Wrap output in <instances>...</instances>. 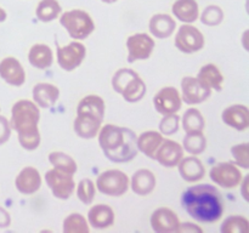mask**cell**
Segmentation results:
<instances>
[{"instance_id":"6da1fadb","label":"cell","mask_w":249,"mask_h":233,"mask_svg":"<svg viewBox=\"0 0 249 233\" xmlns=\"http://www.w3.org/2000/svg\"><path fill=\"white\" fill-rule=\"evenodd\" d=\"M181 204L185 211L198 222H215L224 213L223 197L213 184L202 183L189 187L182 193Z\"/></svg>"},{"instance_id":"7a4b0ae2","label":"cell","mask_w":249,"mask_h":233,"mask_svg":"<svg viewBox=\"0 0 249 233\" xmlns=\"http://www.w3.org/2000/svg\"><path fill=\"white\" fill-rule=\"evenodd\" d=\"M97 136L102 152L111 162L128 163L138 154V136L130 129L106 124L101 126Z\"/></svg>"},{"instance_id":"3957f363","label":"cell","mask_w":249,"mask_h":233,"mask_svg":"<svg viewBox=\"0 0 249 233\" xmlns=\"http://www.w3.org/2000/svg\"><path fill=\"white\" fill-rule=\"evenodd\" d=\"M39 120V107L31 100H19L12 106L10 126L17 133L19 145L26 150H34L40 145Z\"/></svg>"},{"instance_id":"277c9868","label":"cell","mask_w":249,"mask_h":233,"mask_svg":"<svg viewBox=\"0 0 249 233\" xmlns=\"http://www.w3.org/2000/svg\"><path fill=\"white\" fill-rule=\"evenodd\" d=\"M112 87L126 102L136 103L145 97L147 87L140 75L130 68H121L113 74Z\"/></svg>"},{"instance_id":"5b68a950","label":"cell","mask_w":249,"mask_h":233,"mask_svg":"<svg viewBox=\"0 0 249 233\" xmlns=\"http://www.w3.org/2000/svg\"><path fill=\"white\" fill-rule=\"evenodd\" d=\"M60 23L74 40L87 39L95 31V22L84 10L74 9L60 15Z\"/></svg>"},{"instance_id":"8992f818","label":"cell","mask_w":249,"mask_h":233,"mask_svg":"<svg viewBox=\"0 0 249 233\" xmlns=\"http://www.w3.org/2000/svg\"><path fill=\"white\" fill-rule=\"evenodd\" d=\"M129 182L130 180L125 172L118 169H111L97 176L95 186L105 196L121 197L128 191Z\"/></svg>"},{"instance_id":"52a82bcc","label":"cell","mask_w":249,"mask_h":233,"mask_svg":"<svg viewBox=\"0 0 249 233\" xmlns=\"http://www.w3.org/2000/svg\"><path fill=\"white\" fill-rule=\"evenodd\" d=\"M209 177L218 186L226 189L236 188L243 180V174L240 167L230 162L218 163L209 171Z\"/></svg>"},{"instance_id":"ba28073f","label":"cell","mask_w":249,"mask_h":233,"mask_svg":"<svg viewBox=\"0 0 249 233\" xmlns=\"http://www.w3.org/2000/svg\"><path fill=\"white\" fill-rule=\"evenodd\" d=\"M175 46L184 53L198 52L204 46V35L197 27L191 23H185L175 35Z\"/></svg>"},{"instance_id":"9c48e42d","label":"cell","mask_w":249,"mask_h":233,"mask_svg":"<svg viewBox=\"0 0 249 233\" xmlns=\"http://www.w3.org/2000/svg\"><path fill=\"white\" fill-rule=\"evenodd\" d=\"M45 182L53 192V196L58 199L66 200V199L71 198L72 194L74 193L75 182L73 179V175L61 171L55 167L46 171Z\"/></svg>"},{"instance_id":"30bf717a","label":"cell","mask_w":249,"mask_h":233,"mask_svg":"<svg viewBox=\"0 0 249 233\" xmlns=\"http://www.w3.org/2000/svg\"><path fill=\"white\" fill-rule=\"evenodd\" d=\"M57 63L66 72L77 69L87 56V48L80 41H71L66 46H57Z\"/></svg>"},{"instance_id":"8fae6325","label":"cell","mask_w":249,"mask_h":233,"mask_svg":"<svg viewBox=\"0 0 249 233\" xmlns=\"http://www.w3.org/2000/svg\"><path fill=\"white\" fill-rule=\"evenodd\" d=\"M155 45V40L147 33H135L130 35L126 40L128 62L134 63L136 61H145L150 58Z\"/></svg>"},{"instance_id":"7c38bea8","label":"cell","mask_w":249,"mask_h":233,"mask_svg":"<svg viewBox=\"0 0 249 233\" xmlns=\"http://www.w3.org/2000/svg\"><path fill=\"white\" fill-rule=\"evenodd\" d=\"M153 104L156 111L162 116L178 113L182 104L181 95L177 87L164 86L155 95Z\"/></svg>"},{"instance_id":"4fadbf2b","label":"cell","mask_w":249,"mask_h":233,"mask_svg":"<svg viewBox=\"0 0 249 233\" xmlns=\"http://www.w3.org/2000/svg\"><path fill=\"white\" fill-rule=\"evenodd\" d=\"M212 90L204 86L197 77H184L181 80V100L187 104H199L211 97Z\"/></svg>"},{"instance_id":"5bb4252c","label":"cell","mask_w":249,"mask_h":233,"mask_svg":"<svg viewBox=\"0 0 249 233\" xmlns=\"http://www.w3.org/2000/svg\"><path fill=\"white\" fill-rule=\"evenodd\" d=\"M150 223L156 233H174L180 225L177 213L169 208H158L152 213Z\"/></svg>"},{"instance_id":"9a60e30c","label":"cell","mask_w":249,"mask_h":233,"mask_svg":"<svg viewBox=\"0 0 249 233\" xmlns=\"http://www.w3.org/2000/svg\"><path fill=\"white\" fill-rule=\"evenodd\" d=\"M0 78L6 84L18 87L26 82V72L17 58L7 56L0 61Z\"/></svg>"},{"instance_id":"2e32d148","label":"cell","mask_w":249,"mask_h":233,"mask_svg":"<svg viewBox=\"0 0 249 233\" xmlns=\"http://www.w3.org/2000/svg\"><path fill=\"white\" fill-rule=\"evenodd\" d=\"M184 157V148L174 140H163L155 159L164 167H174Z\"/></svg>"},{"instance_id":"e0dca14e","label":"cell","mask_w":249,"mask_h":233,"mask_svg":"<svg viewBox=\"0 0 249 233\" xmlns=\"http://www.w3.org/2000/svg\"><path fill=\"white\" fill-rule=\"evenodd\" d=\"M16 189L24 196H32L41 186V175L34 166H26L19 171L15 180Z\"/></svg>"},{"instance_id":"ac0fdd59","label":"cell","mask_w":249,"mask_h":233,"mask_svg":"<svg viewBox=\"0 0 249 233\" xmlns=\"http://www.w3.org/2000/svg\"><path fill=\"white\" fill-rule=\"evenodd\" d=\"M33 102L39 108L49 109L55 106L60 97V90L56 85L50 83H38L32 90Z\"/></svg>"},{"instance_id":"d6986e66","label":"cell","mask_w":249,"mask_h":233,"mask_svg":"<svg viewBox=\"0 0 249 233\" xmlns=\"http://www.w3.org/2000/svg\"><path fill=\"white\" fill-rule=\"evenodd\" d=\"M223 121L237 131L247 130L249 126L248 107L245 104H232L224 109L221 114Z\"/></svg>"},{"instance_id":"ffe728a7","label":"cell","mask_w":249,"mask_h":233,"mask_svg":"<svg viewBox=\"0 0 249 233\" xmlns=\"http://www.w3.org/2000/svg\"><path fill=\"white\" fill-rule=\"evenodd\" d=\"M177 166L180 176L187 182H197L203 179L206 175V167H204L203 163L195 155L182 157Z\"/></svg>"},{"instance_id":"44dd1931","label":"cell","mask_w":249,"mask_h":233,"mask_svg":"<svg viewBox=\"0 0 249 233\" xmlns=\"http://www.w3.org/2000/svg\"><path fill=\"white\" fill-rule=\"evenodd\" d=\"M101 126L102 120L89 116V114H77V118L74 119V123H73L74 133L80 138H85V140L96 137Z\"/></svg>"},{"instance_id":"7402d4cb","label":"cell","mask_w":249,"mask_h":233,"mask_svg":"<svg viewBox=\"0 0 249 233\" xmlns=\"http://www.w3.org/2000/svg\"><path fill=\"white\" fill-rule=\"evenodd\" d=\"M177 22L168 14H156L151 17L148 29L151 34L157 39H167L174 33Z\"/></svg>"},{"instance_id":"603a6c76","label":"cell","mask_w":249,"mask_h":233,"mask_svg":"<svg viewBox=\"0 0 249 233\" xmlns=\"http://www.w3.org/2000/svg\"><path fill=\"white\" fill-rule=\"evenodd\" d=\"M113 209L106 204H96L91 206L88 213V222L96 230H104L114 223Z\"/></svg>"},{"instance_id":"cb8c5ba5","label":"cell","mask_w":249,"mask_h":233,"mask_svg":"<svg viewBox=\"0 0 249 233\" xmlns=\"http://www.w3.org/2000/svg\"><path fill=\"white\" fill-rule=\"evenodd\" d=\"M129 186L131 191L138 196H148L156 187V176L151 170L140 169L134 172Z\"/></svg>"},{"instance_id":"d4e9b609","label":"cell","mask_w":249,"mask_h":233,"mask_svg":"<svg viewBox=\"0 0 249 233\" xmlns=\"http://www.w3.org/2000/svg\"><path fill=\"white\" fill-rule=\"evenodd\" d=\"M163 140H164V137L160 131L148 130L138 136L136 145H138V150L142 152L146 157L150 158V159H155L156 153H157Z\"/></svg>"},{"instance_id":"484cf974","label":"cell","mask_w":249,"mask_h":233,"mask_svg":"<svg viewBox=\"0 0 249 233\" xmlns=\"http://www.w3.org/2000/svg\"><path fill=\"white\" fill-rule=\"evenodd\" d=\"M28 61L36 69H48L53 66V52L46 44H36L29 50Z\"/></svg>"},{"instance_id":"4316f807","label":"cell","mask_w":249,"mask_h":233,"mask_svg":"<svg viewBox=\"0 0 249 233\" xmlns=\"http://www.w3.org/2000/svg\"><path fill=\"white\" fill-rule=\"evenodd\" d=\"M172 12L184 23H194L199 17V7L196 0H177L173 4Z\"/></svg>"},{"instance_id":"83f0119b","label":"cell","mask_w":249,"mask_h":233,"mask_svg":"<svg viewBox=\"0 0 249 233\" xmlns=\"http://www.w3.org/2000/svg\"><path fill=\"white\" fill-rule=\"evenodd\" d=\"M105 101L99 95H88L83 97L77 106V114H89L104 121L105 118Z\"/></svg>"},{"instance_id":"f1b7e54d","label":"cell","mask_w":249,"mask_h":233,"mask_svg":"<svg viewBox=\"0 0 249 233\" xmlns=\"http://www.w3.org/2000/svg\"><path fill=\"white\" fill-rule=\"evenodd\" d=\"M197 79L202 83L206 87L215 91H221L224 83V75L218 67L214 63L204 65L199 69L197 74Z\"/></svg>"},{"instance_id":"f546056e","label":"cell","mask_w":249,"mask_h":233,"mask_svg":"<svg viewBox=\"0 0 249 233\" xmlns=\"http://www.w3.org/2000/svg\"><path fill=\"white\" fill-rule=\"evenodd\" d=\"M62 12L61 5L57 0H40L36 9V18L44 23L53 22Z\"/></svg>"},{"instance_id":"4dcf8cb0","label":"cell","mask_w":249,"mask_h":233,"mask_svg":"<svg viewBox=\"0 0 249 233\" xmlns=\"http://www.w3.org/2000/svg\"><path fill=\"white\" fill-rule=\"evenodd\" d=\"M207 140L203 131L187 133L182 141V148L191 155H198L206 150Z\"/></svg>"},{"instance_id":"1f68e13d","label":"cell","mask_w":249,"mask_h":233,"mask_svg":"<svg viewBox=\"0 0 249 233\" xmlns=\"http://www.w3.org/2000/svg\"><path fill=\"white\" fill-rule=\"evenodd\" d=\"M182 129L185 133H196V131H203L206 126V120L203 114L197 108H189L182 116Z\"/></svg>"},{"instance_id":"d6a6232c","label":"cell","mask_w":249,"mask_h":233,"mask_svg":"<svg viewBox=\"0 0 249 233\" xmlns=\"http://www.w3.org/2000/svg\"><path fill=\"white\" fill-rule=\"evenodd\" d=\"M49 162L55 169H58L71 175H74L78 170L77 162L71 155L66 154L63 152H51L49 154Z\"/></svg>"},{"instance_id":"836d02e7","label":"cell","mask_w":249,"mask_h":233,"mask_svg":"<svg viewBox=\"0 0 249 233\" xmlns=\"http://www.w3.org/2000/svg\"><path fill=\"white\" fill-rule=\"evenodd\" d=\"M62 231L65 233H89V222L82 214H70L63 220Z\"/></svg>"},{"instance_id":"e575fe53","label":"cell","mask_w":249,"mask_h":233,"mask_svg":"<svg viewBox=\"0 0 249 233\" xmlns=\"http://www.w3.org/2000/svg\"><path fill=\"white\" fill-rule=\"evenodd\" d=\"M249 230L248 218L241 215H231L224 220L220 226L221 233H247Z\"/></svg>"},{"instance_id":"d590c367","label":"cell","mask_w":249,"mask_h":233,"mask_svg":"<svg viewBox=\"0 0 249 233\" xmlns=\"http://www.w3.org/2000/svg\"><path fill=\"white\" fill-rule=\"evenodd\" d=\"M96 194V186L90 179H83L77 186V197L83 204H91Z\"/></svg>"},{"instance_id":"8d00e7d4","label":"cell","mask_w":249,"mask_h":233,"mask_svg":"<svg viewBox=\"0 0 249 233\" xmlns=\"http://www.w3.org/2000/svg\"><path fill=\"white\" fill-rule=\"evenodd\" d=\"M224 19V11L218 5H209L202 11L201 22L206 26H219Z\"/></svg>"},{"instance_id":"74e56055","label":"cell","mask_w":249,"mask_h":233,"mask_svg":"<svg viewBox=\"0 0 249 233\" xmlns=\"http://www.w3.org/2000/svg\"><path fill=\"white\" fill-rule=\"evenodd\" d=\"M180 128V116L177 113L174 114H167L163 116V118L160 121V133L163 136H170L174 135L179 131Z\"/></svg>"},{"instance_id":"f35d334b","label":"cell","mask_w":249,"mask_h":233,"mask_svg":"<svg viewBox=\"0 0 249 233\" xmlns=\"http://www.w3.org/2000/svg\"><path fill=\"white\" fill-rule=\"evenodd\" d=\"M231 154L235 159L236 165L242 169L249 167V145L247 142L235 145L231 147Z\"/></svg>"},{"instance_id":"ab89813d","label":"cell","mask_w":249,"mask_h":233,"mask_svg":"<svg viewBox=\"0 0 249 233\" xmlns=\"http://www.w3.org/2000/svg\"><path fill=\"white\" fill-rule=\"evenodd\" d=\"M11 136V126L6 116H0V146L6 143Z\"/></svg>"},{"instance_id":"60d3db41","label":"cell","mask_w":249,"mask_h":233,"mask_svg":"<svg viewBox=\"0 0 249 233\" xmlns=\"http://www.w3.org/2000/svg\"><path fill=\"white\" fill-rule=\"evenodd\" d=\"M202 233L203 232V228L201 226H198L197 223H191V222H184L180 223L179 227H178L177 233Z\"/></svg>"},{"instance_id":"b9f144b4","label":"cell","mask_w":249,"mask_h":233,"mask_svg":"<svg viewBox=\"0 0 249 233\" xmlns=\"http://www.w3.org/2000/svg\"><path fill=\"white\" fill-rule=\"evenodd\" d=\"M10 225H11V216H10L9 211L0 206V228L9 227Z\"/></svg>"},{"instance_id":"7bdbcfd3","label":"cell","mask_w":249,"mask_h":233,"mask_svg":"<svg viewBox=\"0 0 249 233\" xmlns=\"http://www.w3.org/2000/svg\"><path fill=\"white\" fill-rule=\"evenodd\" d=\"M248 181H249V177L246 176L245 179L242 180V182H241V184H240V186L242 187V188H241V192H242V197L245 198L246 201H248V191H247Z\"/></svg>"},{"instance_id":"ee69618b","label":"cell","mask_w":249,"mask_h":233,"mask_svg":"<svg viewBox=\"0 0 249 233\" xmlns=\"http://www.w3.org/2000/svg\"><path fill=\"white\" fill-rule=\"evenodd\" d=\"M6 17H7L6 11H5V10L0 6V23L5 21V19H6Z\"/></svg>"},{"instance_id":"f6af8a7d","label":"cell","mask_w":249,"mask_h":233,"mask_svg":"<svg viewBox=\"0 0 249 233\" xmlns=\"http://www.w3.org/2000/svg\"><path fill=\"white\" fill-rule=\"evenodd\" d=\"M102 2H106V4H113V2L118 1V0H101Z\"/></svg>"}]
</instances>
